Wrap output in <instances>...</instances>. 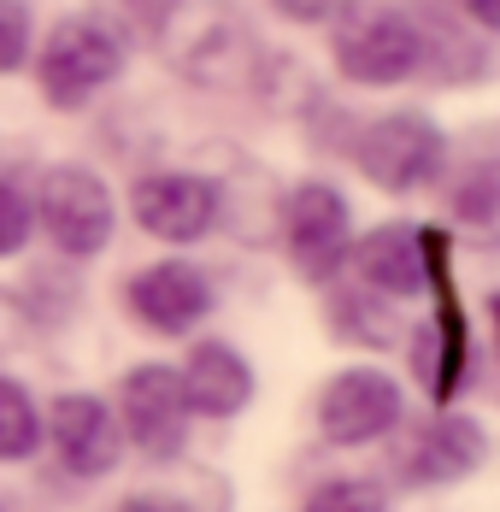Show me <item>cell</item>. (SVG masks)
<instances>
[{
	"mask_svg": "<svg viewBox=\"0 0 500 512\" xmlns=\"http://www.w3.org/2000/svg\"><path fill=\"white\" fill-rule=\"evenodd\" d=\"M118 59H124V48H118V36H112L106 24H95V18H65L48 36L42 59H36L42 95H48L53 106L89 101L100 83L118 71Z\"/></svg>",
	"mask_w": 500,
	"mask_h": 512,
	"instance_id": "obj_1",
	"label": "cell"
},
{
	"mask_svg": "<svg viewBox=\"0 0 500 512\" xmlns=\"http://www.w3.org/2000/svg\"><path fill=\"white\" fill-rule=\"evenodd\" d=\"M442 154H448L442 130L430 118H418V112H389L359 136V171L389 195H406V189L430 183L442 171Z\"/></svg>",
	"mask_w": 500,
	"mask_h": 512,
	"instance_id": "obj_2",
	"label": "cell"
},
{
	"mask_svg": "<svg viewBox=\"0 0 500 512\" xmlns=\"http://www.w3.org/2000/svg\"><path fill=\"white\" fill-rule=\"evenodd\" d=\"M118 412H124V436L148 454V460H171L183 454L189 436V401H183V377L171 365H136L118 389Z\"/></svg>",
	"mask_w": 500,
	"mask_h": 512,
	"instance_id": "obj_3",
	"label": "cell"
},
{
	"mask_svg": "<svg viewBox=\"0 0 500 512\" xmlns=\"http://www.w3.org/2000/svg\"><path fill=\"white\" fill-rule=\"evenodd\" d=\"M42 224L65 254H100L106 236H112V195L100 189L95 171H77V165H59L42 183Z\"/></svg>",
	"mask_w": 500,
	"mask_h": 512,
	"instance_id": "obj_4",
	"label": "cell"
},
{
	"mask_svg": "<svg viewBox=\"0 0 500 512\" xmlns=\"http://www.w3.org/2000/svg\"><path fill=\"white\" fill-rule=\"evenodd\" d=\"M395 424H400V389H395V377H383V371H342L324 389V401H318V430L336 448L377 442Z\"/></svg>",
	"mask_w": 500,
	"mask_h": 512,
	"instance_id": "obj_5",
	"label": "cell"
},
{
	"mask_svg": "<svg viewBox=\"0 0 500 512\" xmlns=\"http://www.w3.org/2000/svg\"><path fill=\"white\" fill-rule=\"evenodd\" d=\"M283 230L306 277H330L348 259V201L330 183H300L283 206Z\"/></svg>",
	"mask_w": 500,
	"mask_h": 512,
	"instance_id": "obj_6",
	"label": "cell"
},
{
	"mask_svg": "<svg viewBox=\"0 0 500 512\" xmlns=\"http://www.w3.org/2000/svg\"><path fill=\"white\" fill-rule=\"evenodd\" d=\"M130 212H136V224L148 236H159V242H195V236L212 230L218 195H212V183H200L189 171H153V177L136 183Z\"/></svg>",
	"mask_w": 500,
	"mask_h": 512,
	"instance_id": "obj_7",
	"label": "cell"
},
{
	"mask_svg": "<svg viewBox=\"0 0 500 512\" xmlns=\"http://www.w3.org/2000/svg\"><path fill=\"white\" fill-rule=\"evenodd\" d=\"M418 53H424V42L400 12H371L336 42V65L353 83H400L418 71Z\"/></svg>",
	"mask_w": 500,
	"mask_h": 512,
	"instance_id": "obj_8",
	"label": "cell"
},
{
	"mask_svg": "<svg viewBox=\"0 0 500 512\" xmlns=\"http://www.w3.org/2000/svg\"><path fill=\"white\" fill-rule=\"evenodd\" d=\"M206 307H212L206 277H200L195 265H177V259L148 265V271L130 283V312H136L148 330H159V336H177V330L200 324Z\"/></svg>",
	"mask_w": 500,
	"mask_h": 512,
	"instance_id": "obj_9",
	"label": "cell"
},
{
	"mask_svg": "<svg viewBox=\"0 0 500 512\" xmlns=\"http://www.w3.org/2000/svg\"><path fill=\"white\" fill-rule=\"evenodd\" d=\"M48 436L59 448V460H65V471H77V477H100L118 460V418L100 407L95 395H59Z\"/></svg>",
	"mask_w": 500,
	"mask_h": 512,
	"instance_id": "obj_10",
	"label": "cell"
},
{
	"mask_svg": "<svg viewBox=\"0 0 500 512\" xmlns=\"http://www.w3.org/2000/svg\"><path fill=\"white\" fill-rule=\"evenodd\" d=\"M359 277L383 295H418L430 283V230L383 224L359 242Z\"/></svg>",
	"mask_w": 500,
	"mask_h": 512,
	"instance_id": "obj_11",
	"label": "cell"
},
{
	"mask_svg": "<svg viewBox=\"0 0 500 512\" xmlns=\"http://www.w3.org/2000/svg\"><path fill=\"white\" fill-rule=\"evenodd\" d=\"M477 465H483V424H471V418H436L430 430H418L400 448L406 483H448Z\"/></svg>",
	"mask_w": 500,
	"mask_h": 512,
	"instance_id": "obj_12",
	"label": "cell"
},
{
	"mask_svg": "<svg viewBox=\"0 0 500 512\" xmlns=\"http://www.w3.org/2000/svg\"><path fill=\"white\" fill-rule=\"evenodd\" d=\"M177 377H183L189 412H206V418H230V412L248 407V395H253L248 359L236 354V348H224V342H200Z\"/></svg>",
	"mask_w": 500,
	"mask_h": 512,
	"instance_id": "obj_13",
	"label": "cell"
},
{
	"mask_svg": "<svg viewBox=\"0 0 500 512\" xmlns=\"http://www.w3.org/2000/svg\"><path fill=\"white\" fill-rule=\"evenodd\" d=\"M36 442H42L36 401H30L12 377H0V460H30Z\"/></svg>",
	"mask_w": 500,
	"mask_h": 512,
	"instance_id": "obj_14",
	"label": "cell"
},
{
	"mask_svg": "<svg viewBox=\"0 0 500 512\" xmlns=\"http://www.w3.org/2000/svg\"><path fill=\"white\" fill-rule=\"evenodd\" d=\"M300 512H389V501L371 477H336V483L312 489Z\"/></svg>",
	"mask_w": 500,
	"mask_h": 512,
	"instance_id": "obj_15",
	"label": "cell"
},
{
	"mask_svg": "<svg viewBox=\"0 0 500 512\" xmlns=\"http://www.w3.org/2000/svg\"><path fill=\"white\" fill-rule=\"evenodd\" d=\"M30 242V201L18 183H0V259Z\"/></svg>",
	"mask_w": 500,
	"mask_h": 512,
	"instance_id": "obj_16",
	"label": "cell"
},
{
	"mask_svg": "<svg viewBox=\"0 0 500 512\" xmlns=\"http://www.w3.org/2000/svg\"><path fill=\"white\" fill-rule=\"evenodd\" d=\"M24 53H30V12L24 0H0V71L24 65Z\"/></svg>",
	"mask_w": 500,
	"mask_h": 512,
	"instance_id": "obj_17",
	"label": "cell"
},
{
	"mask_svg": "<svg viewBox=\"0 0 500 512\" xmlns=\"http://www.w3.org/2000/svg\"><path fill=\"white\" fill-rule=\"evenodd\" d=\"M283 18H295V24H318V18H330L336 12V0H271Z\"/></svg>",
	"mask_w": 500,
	"mask_h": 512,
	"instance_id": "obj_18",
	"label": "cell"
},
{
	"mask_svg": "<svg viewBox=\"0 0 500 512\" xmlns=\"http://www.w3.org/2000/svg\"><path fill=\"white\" fill-rule=\"evenodd\" d=\"M124 12H130V18H136V24H165V18H171V12H177V0H124Z\"/></svg>",
	"mask_w": 500,
	"mask_h": 512,
	"instance_id": "obj_19",
	"label": "cell"
},
{
	"mask_svg": "<svg viewBox=\"0 0 500 512\" xmlns=\"http://www.w3.org/2000/svg\"><path fill=\"white\" fill-rule=\"evenodd\" d=\"M118 512H200L189 507V501H177V495H130Z\"/></svg>",
	"mask_w": 500,
	"mask_h": 512,
	"instance_id": "obj_20",
	"label": "cell"
},
{
	"mask_svg": "<svg viewBox=\"0 0 500 512\" xmlns=\"http://www.w3.org/2000/svg\"><path fill=\"white\" fill-rule=\"evenodd\" d=\"M459 6H465V12H471V18H477L483 30H495V18H500V0H459Z\"/></svg>",
	"mask_w": 500,
	"mask_h": 512,
	"instance_id": "obj_21",
	"label": "cell"
}]
</instances>
